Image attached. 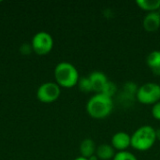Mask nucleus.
<instances>
[{
    "instance_id": "obj_9",
    "label": "nucleus",
    "mask_w": 160,
    "mask_h": 160,
    "mask_svg": "<svg viewBox=\"0 0 160 160\" xmlns=\"http://www.w3.org/2000/svg\"><path fill=\"white\" fill-rule=\"evenodd\" d=\"M160 26V13L158 11H152L145 15L143 19V27L148 32L157 31Z\"/></svg>"
},
{
    "instance_id": "obj_19",
    "label": "nucleus",
    "mask_w": 160,
    "mask_h": 160,
    "mask_svg": "<svg viewBox=\"0 0 160 160\" xmlns=\"http://www.w3.org/2000/svg\"><path fill=\"white\" fill-rule=\"evenodd\" d=\"M88 160H98V158L97 157V156H92L91 158H87Z\"/></svg>"
},
{
    "instance_id": "obj_5",
    "label": "nucleus",
    "mask_w": 160,
    "mask_h": 160,
    "mask_svg": "<svg viewBox=\"0 0 160 160\" xmlns=\"http://www.w3.org/2000/svg\"><path fill=\"white\" fill-rule=\"evenodd\" d=\"M53 46V39L52 36L46 32H39L36 34L32 40V47L34 51L40 55L47 54L51 52Z\"/></svg>"
},
{
    "instance_id": "obj_10",
    "label": "nucleus",
    "mask_w": 160,
    "mask_h": 160,
    "mask_svg": "<svg viewBox=\"0 0 160 160\" xmlns=\"http://www.w3.org/2000/svg\"><path fill=\"white\" fill-rule=\"evenodd\" d=\"M146 63L155 75L160 76V51L151 52L147 55Z\"/></svg>"
},
{
    "instance_id": "obj_13",
    "label": "nucleus",
    "mask_w": 160,
    "mask_h": 160,
    "mask_svg": "<svg viewBox=\"0 0 160 160\" xmlns=\"http://www.w3.org/2000/svg\"><path fill=\"white\" fill-rule=\"evenodd\" d=\"M136 3L141 8L149 12L157 11L160 8V0H137Z\"/></svg>"
},
{
    "instance_id": "obj_16",
    "label": "nucleus",
    "mask_w": 160,
    "mask_h": 160,
    "mask_svg": "<svg viewBox=\"0 0 160 160\" xmlns=\"http://www.w3.org/2000/svg\"><path fill=\"white\" fill-rule=\"evenodd\" d=\"M112 160H138L136 158V157L127 151H120L117 154H115L114 158Z\"/></svg>"
},
{
    "instance_id": "obj_11",
    "label": "nucleus",
    "mask_w": 160,
    "mask_h": 160,
    "mask_svg": "<svg viewBox=\"0 0 160 160\" xmlns=\"http://www.w3.org/2000/svg\"><path fill=\"white\" fill-rule=\"evenodd\" d=\"M80 150H81V154L82 158H89L92 156H94V153L96 152L97 148H96L94 141H92L91 139H85L82 142Z\"/></svg>"
},
{
    "instance_id": "obj_8",
    "label": "nucleus",
    "mask_w": 160,
    "mask_h": 160,
    "mask_svg": "<svg viewBox=\"0 0 160 160\" xmlns=\"http://www.w3.org/2000/svg\"><path fill=\"white\" fill-rule=\"evenodd\" d=\"M89 80L92 84L93 91L100 94L105 84L109 82L107 76L101 71H94L89 75Z\"/></svg>"
},
{
    "instance_id": "obj_20",
    "label": "nucleus",
    "mask_w": 160,
    "mask_h": 160,
    "mask_svg": "<svg viewBox=\"0 0 160 160\" xmlns=\"http://www.w3.org/2000/svg\"><path fill=\"white\" fill-rule=\"evenodd\" d=\"M74 160H88L87 158H82V157H81V158H77L76 159Z\"/></svg>"
},
{
    "instance_id": "obj_4",
    "label": "nucleus",
    "mask_w": 160,
    "mask_h": 160,
    "mask_svg": "<svg viewBox=\"0 0 160 160\" xmlns=\"http://www.w3.org/2000/svg\"><path fill=\"white\" fill-rule=\"evenodd\" d=\"M136 97L142 104H156L160 101V85L155 82H147L139 87Z\"/></svg>"
},
{
    "instance_id": "obj_14",
    "label": "nucleus",
    "mask_w": 160,
    "mask_h": 160,
    "mask_svg": "<svg viewBox=\"0 0 160 160\" xmlns=\"http://www.w3.org/2000/svg\"><path fill=\"white\" fill-rule=\"evenodd\" d=\"M78 84H79V88L82 92L88 93V92L93 91L92 84H91V82L89 80V77H82V78L79 79Z\"/></svg>"
},
{
    "instance_id": "obj_12",
    "label": "nucleus",
    "mask_w": 160,
    "mask_h": 160,
    "mask_svg": "<svg viewBox=\"0 0 160 160\" xmlns=\"http://www.w3.org/2000/svg\"><path fill=\"white\" fill-rule=\"evenodd\" d=\"M97 157L99 159L102 160H109L114 158V148L109 144H101L99 145L97 150Z\"/></svg>"
},
{
    "instance_id": "obj_17",
    "label": "nucleus",
    "mask_w": 160,
    "mask_h": 160,
    "mask_svg": "<svg viewBox=\"0 0 160 160\" xmlns=\"http://www.w3.org/2000/svg\"><path fill=\"white\" fill-rule=\"evenodd\" d=\"M139 88H137L136 84L131 82H128L125 84V91L126 93L128 95V96H133L134 94H137V91H138Z\"/></svg>"
},
{
    "instance_id": "obj_6",
    "label": "nucleus",
    "mask_w": 160,
    "mask_h": 160,
    "mask_svg": "<svg viewBox=\"0 0 160 160\" xmlns=\"http://www.w3.org/2000/svg\"><path fill=\"white\" fill-rule=\"evenodd\" d=\"M60 96V88L57 83L45 82L39 86L37 92L38 98L45 103H50L56 100Z\"/></svg>"
},
{
    "instance_id": "obj_3",
    "label": "nucleus",
    "mask_w": 160,
    "mask_h": 160,
    "mask_svg": "<svg viewBox=\"0 0 160 160\" xmlns=\"http://www.w3.org/2000/svg\"><path fill=\"white\" fill-rule=\"evenodd\" d=\"M57 83L63 87H72L79 82V73L76 68L70 63H59L54 70Z\"/></svg>"
},
{
    "instance_id": "obj_2",
    "label": "nucleus",
    "mask_w": 160,
    "mask_h": 160,
    "mask_svg": "<svg viewBox=\"0 0 160 160\" xmlns=\"http://www.w3.org/2000/svg\"><path fill=\"white\" fill-rule=\"evenodd\" d=\"M157 140V131L151 126H142L131 136V146L139 151L150 149Z\"/></svg>"
},
{
    "instance_id": "obj_1",
    "label": "nucleus",
    "mask_w": 160,
    "mask_h": 160,
    "mask_svg": "<svg viewBox=\"0 0 160 160\" xmlns=\"http://www.w3.org/2000/svg\"><path fill=\"white\" fill-rule=\"evenodd\" d=\"M113 109V101L103 94H97L93 96L87 102V112L94 118L101 119L111 114Z\"/></svg>"
},
{
    "instance_id": "obj_18",
    "label": "nucleus",
    "mask_w": 160,
    "mask_h": 160,
    "mask_svg": "<svg viewBox=\"0 0 160 160\" xmlns=\"http://www.w3.org/2000/svg\"><path fill=\"white\" fill-rule=\"evenodd\" d=\"M152 114L156 119L160 120V101L154 104V106L152 108Z\"/></svg>"
},
{
    "instance_id": "obj_15",
    "label": "nucleus",
    "mask_w": 160,
    "mask_h": 160,
    "mask_svg": "<svg viewBox=\"0 0 160 160\" xmlns=\"http://www.w3.org/2000/svg\"><path fill=\"white\" fill-rule=\"evenodd\" d=\"M116 89H117V87H116L115 83H114L113 82L109 81V82L105 84V86H104V88L102 89V91H101L100 94H103V95H105V96H107V97H109V98H112L113 95H114L115 92H116Z\"/></svg>"
},
{
    "instance_id": "obj_7",
    "label": "nucleus",
    "mask_w": 160,
    "mask_h": 160,
    "mask_svg": "<svg viewBox=\"0 0 160 160\" xmlns=\"http://www.w3.org/2000/svg\"><path fill=\"white\" fill-rule=\"evenodd\" d=\"M112 144L113 148L125 151L129 145H131V137L127 132H117L112 138Z\"/></svg>"
}]
</instances>
